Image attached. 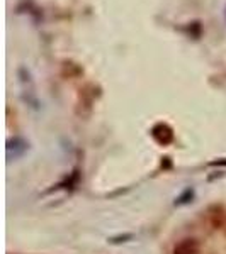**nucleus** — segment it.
I'll return each mask as SVG.
<instances>
[{"instance_id":"nucleus-1","label":"nucleus","mask_w":226,"mask_h":254,"mask_svg":"<svg viewBox=\"0 0 226 254\" xmlns=\"http://www.w3.org/2000/svg\"><path fill=\"white\" fill-rule=\"evenodd\" d=\"M172 254H199V243L192 237H186L174 246Z\"/></svg>"}]
</instances>
